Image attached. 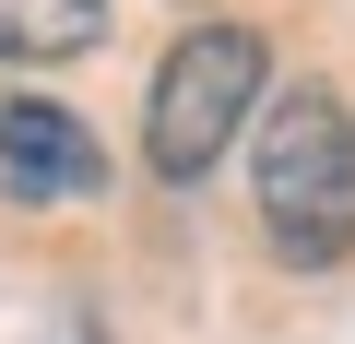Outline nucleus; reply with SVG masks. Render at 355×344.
Returning <instances> with one entry per match:
<instances>
[{"mask_svg": "<svg viewBox=\"0 0 355 344\" xmlns=\"http://www.w3.org/2000/svg\"><path fill=\"white\" fill-rule=\"evenodd\" d=\"M249 190H261V238L284 261H343L355 249V119L331 83H284L261 107V166H249Z\"/></svg>", "mask_w": 355, "mask_h": 344, "instance_id": "nucleus-1", "label": "nucleus"}, {"mask_svg": "<svg viewBox=\"0 0 355 344\" xmlns=\"http://www.w3.org/2000/svg\"><path fill=\"white\" fill-rule=\"evenodd\" d=\"M261 83H272V60H261L249 24H190V36L166 48L154 95H142V154H154V179H166V190L214 179L225 142L261 119Z\"/></svg>", "mask_w": 355, "mask_h": 344, "instance_id": "nucleus-2", "label": "nucleus"}, {"mask_svg": "<svg viewBox=\"0 0 355 344\" xmlns=\"http://www.w3.org/2000/svg\"><path fill=\"white\" fill-rule=\"evenodd\" d=\"M0 179H12V202H95L107 190V154H95V131L71 119V107H48V95H0Z\"/></svg>", "mask_w": 355, "mask_h": 344, "instance_id": "nucleus-3", "label": "nucleus"}, {"mask_svg": "<svg viewBox=\"0 0 355 344\" xmlns=\"http://www.w3.org/2000/svg\"><path fill=\"white\" fill-rule=\"evenodd\" d=\"M107 36V0H0V60H71Z\"/></svg>", "mask_w": 355, "mask_h": 344, "instance_id": "nucleus-4", "label": "nucleus"}, {"mask_svg": "<svg viewBox=\"0 0 355 344\" xmlns=\"http://www.w3.org/2000/svg\"><path fill=\"white\" fill-rule=\"evenodd\" d=\"M48 344H107V332H95V320H71V332H48Z\"/></svg>", "mask_w": 355, "mask_h": 344, "instance_id": "nucleus-5", "label": "nucleus"}]
</instances>
